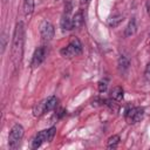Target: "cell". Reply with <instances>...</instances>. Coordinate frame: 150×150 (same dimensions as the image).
I'll list each match as a JSON object with an SVG mask.
<instances>
[{
  "label": "cell",
  "mask_w": 150,
  "mask_h": 150,
  "mask_svg": "<svg viewBox=\"0 0 150 150\" xmlns=\"http://www.w3.org/2000/svg\"><path fill=\"white\" fill-rule=\"evenodd\" d=\"M23 38H25V28L23 22H18L14 29L13 34V42H12V63L13 67H18L21 57H22V50H23Z\"/></svg>",
  "instance_id": "6da1fadb"
},
{
  "label": "cell",
  "mask_w": 150,
  "mask_h": 150,
  "mask_svg": "<svg viewBox=\"0 0 150 150\" xmlns=\"http://www.w3.org/2000/svg\"><path fill=\"white\" fill-rule=\"evenodd\" d=\"M122 20H123V15L122 14H114L108 19V25L114 28V27H117L122 22Z\"/></svg>",
  "instance_id": "8fae6325"
},
{
  "label": "cell",
  "mask_w": 150,
  "mask_h": 150,
  "mask_svg": "<svg viewBox=\"0 0 150 150\" xmlns=\"http://www.w3.org/2000/svg\"><path fill=\"white\" fill-rule=\"evenodd\" d=\"M6 1H7V0H4V2H6Z\"/></svg>",
  "instance_id": "603a6c76"
},
{
  "label": "cell",
  "mask_w": 150,
  "mask_h": 150,
  "mask_svg": "<svg viewBox=\"0 0 150 150\" xmlns=\"http://www.w3.org/2000/svg\"><path fill=\"white\" fill-rule=\"evenodd\" d=\"M110 97L115 101H121L123 98V89L121 87H115L110 91Z\"/></svg>",
  "instance_id": "4fadbf2b"
},
{
  "label": "cell",
  "mask_w": 150,
  "mask_h": 150,
  "mask_svg": "<svg viewBox=\"0 0 150 150\" xmlns=\"http://www.w3.org/2000/svg\"><path fill=\"white\" fill-rule=\"evenodd\" d=\"M55 132H56V128L55 127H52L49 129H47V142H52L54 136H55Z\"/></svg>",
  "instance_id": "d6986e66"
},
{
  "label": "cell",
  "mask_w": 150,
  "mask_h": 150,
  "mask_svg": "<svg viewBox=\"0 0 150 150\" xmlns=\"http://www.w3.org/2000/svg\"><path fill=\"white\" fill-rule=\"evenodd\" d=\"M45 141H47V130H42L40 131L33 139V143H32V148L33 149H36L39 148Z\"/></svg>",
  "instance_id": "52a82bcc"
},
{
  "label": "cell",
  "mask_w": 150,
  "mask_h": 150,
  "mask_svg": "<svg viewBox=\"0 0 150 150\" xmlns=\"http://www.w3.org/2000/svg\"><path fill=\"white\" fill-rule=\"evenodd\" d=\"M23 134H25V130L22 128L21 124H14L9 131V135H8V145L11 149H16L20 144V141L22 139L23 137Z\"/></svg>",
  "instance_id": "7a4b0ae2"
},
{
  "label": "cell",
  "mask_w": 150,
  "mask_h": 150,
  "mask_svg": "<svg viewBox=\"0 0 150 150\" xmlns=\"http://www.w3.org/2000/svg\"><path fill=\"white\" fill-rule=\"evenodd\" d=\"M0 40H1V54H4L5 48H6V45H7V38H6V34L5 33L1 34Z\"/></svg>",
  "instance_id": "ffe728a7"
},
{
  "label": "cell",
  "mask_w": 150,
  "mask_h": 150,
  "mask_svg": "<svg viewBox=\"0 0 150 150\" xmlns=\"http://www.w3.org/2000/svg\"><path fill=\"white\" fill-rule=\"evenodd\" d=\"M43 112H46V100H43L40 103H38L33 109L34 116H41Z\"/></svg>",
  "instance_id": "5bb4252c"
},
{
  "label": "cell",
  "mask_w": 150,
  "mask_h": 150,
  "mask_svg": "<svg viewBox=\"0 0 150 150\" xmlns=\"http://www.w3.org/2000/svg\"><path fill=\"white\" fill-rule=\"evenodd\" d=\"M118 70L121 73H124L128 68H129V60L124 56V55H121L120 59H118Z\"/></svg>",
  "instance_id": "9a60e30c"
},
{
  "label": "cell",
  "mask_w": 150,
  "mask_h": 150,
  "mask_svg": "<svg viewBox=\"0 0 150 150\" xmlns=\"http://www.w3.org/2000/svg\"><path fill=\"white\" fill-rule=\"evenodd\" d=\"M57 104V98L56 96H49L48 98H46V112L53 110Z\"/></svg>",
  "instance_id": "2e32d148"
},
{
  "label": "cell",
  "mask_w": 150,
  "mask_h": 150,
  "mask_svg": "<svg viewBox=\"0 0 150 150\" xmlns=\"http://www.w3.org/2000/svg\"><path fill=\"white\" fill-rule=\"evenodd\" d=\"M60 26L62 28V30H70L73 29V23H71V19L69 18V13H64L62 19H61V22H60Z\"/></svg>",
  "instance_id": "ba28073f"
},
{
  "label": "cell",
  "mask_w": 150,
  "mask_h": 150,
  "mask_svg": "<svg viewBox=\"0 0 150 150\" xmlns=\"http://www.w3.org/2000/svg\"><path fill=\"white\" fill-rule=\"evenodd\" d=\"M40 34L43 41H50L54 36V26L49 21L43 20L40 23Z\"/></svg>",
  "instance_id": "5b68a950"
},
{
  "label": "cell",
  "mask_w": 150,
  "mask_h": 150,
  "mask_svg": "<svg viewBox=\"0 0 150 150\" xmlns=\"http://www.w3.org/2000/svg\"><path fill=\"white\" fill-rule=\"evenodd\" d=\"M34 11V0H23V14L25 16H30Z\"/></svg>",
  "instance_id": "30bf717a"
},
{
  "label": "cell",
  "mask_w": 150,
  "mask_h": 150,
  "mask_svg": "<svg viewBox=\"0 0 150 150\" xmlns=\"http://www.w3.org/2000/svg\"><path fill=\"white\" fill-rule=\"evenodd\" d=\"M143 115H144V109L141 107H135L125 112V120L128 123H137L143 118Z\"/></svg>",
  "instance_id": "277c9868"
},
{
  "label": "cell",
  "mask_w": 150,
  "mask_h": 150,
  "mask_svg": "<svg viewBox=\"0 0 150 150\" xmlns=\"http://www.w3.org/2000/svg\"><path fill=\"white\" fill-rule=\"evenodd\" d=\"M108 84H109V80L108 79H102L98 81V91L100 93H104L108 88Z\"/></svg>",
  "instance_id": "ac0fdd59"
},
{
  "label": "cell",
  "mask_w": 150,
  "mask_h": 150,
  "mask_svg": "<svg viewBox=\"0 0 150 150\" xmlns=\"http://www.w3.org/2000/svg\"><path fill=\"white\" fill-rule=\"evenodd\" d=\"M86 2H87V0H81V4H82V5L86 4Z\"/></svg>",
  "instance_id": "7402d4cb"
},
{
  "label": "cell",
  "mask_w": 150,
  "mask_h": 150,
  "mask_svg": "<svg viewBox=\"0 0 150 150\" xmlns=\"http://www.w3.org/2000/svg\"><path fill=\"white\" fill-rule=\"evenodd\" d=\"M136 20H135V18H132L130 21H129V23H128V26H127V28H125V36L128 38V36H131V35H134L135 33H136Z\"/></svg>",
  "instance_id": "7c38bea8"
},
{
  "label": "cell",
  "mask_w": 150,
  "mask_h": 150,
  "mask_svg": "<svg viewBox=\"0 0 150 150\" xmlns=\"http://www.w3.org/2000/svg\"><path fill=\"white\" fill-rule=\"evenodd\" d=\"M71 23H73V29H77L83 25V14L81 11L75 13V15L71 18Z\"/></svg>",
  "instance_id": "9c48e42d"
},
{
  "label": "cell",
  "mask_w": 150,
  "mask_h": 150,
  "mask_svg": "<svg viewBox=\"0 0 150 150\" xmlns=\"http://www.w3.org/2000/svg\"><path fill=\"white\" fill-rule=\"evenodd\" d=\"M120 143V136L118 135H112L108 138L107 141V148L109 149H115L117 146V144Z\"/></svg>",
  "instance_id": "e0dca14e"
},
{
  "label": "cell",
  "mask_w": 150,
  "mask_h": 150,
  "mask_svg": "<svg viewBox=\"0 0 150 150\" xmlns=\"http://www.w3.org/2000/svg\"><path fill=\"white\" fill-rule=\"evenodd\" d=\"M144 75H145V79H146V80H150V62L148 63V66H146V68H145Z\"/></svg>",
  "instance_id": "44dd1931"
},
{
  "label": "cell",
  "mask_w": 150,
  "mask_h": 150,
  "mask_svg": "<svg viewBox=\"0 0 150 150\" xmlns=\"http://www.w3.org/2000/svg\"><path fill=\"white\" fill-rule=\"evenodd\" d=\"M82 52V43L80 42L79 39H73L67 47L61 49V55L64 57H74L79 54H81Z\"/></svg>",
  "instance_id": "3957f363"
},
{
  "label": "cell",
  "mask_w": 150,
  "mask_h": 150,
  "mask_svg": "<svg viewBox=\"0 0 150 150\" xmlns=\"http://www.w3.org/2000/svg\"><path fill=\"white\" fill-rule=\"evenodd\" d=\"M46 57V49L45 47H39L35 49L34 54H33V57H32V62H30V66L32 68H38L45 60Z\"/></svg>",
  "instance_id": "8992f818"
}]
</instances>
